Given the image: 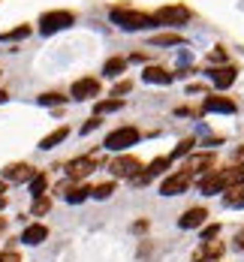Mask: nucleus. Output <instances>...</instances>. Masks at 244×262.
Returning a JSON list of instances; mask_svg holds the SVG:
<instances>
[{
    "label": "nucleus",
    "instance_id": "nucleus-1",
    "mask_svg": "<svg viewBox=\"0 0 244 262\" xmlns=\"http://www.w3.org/2000/svg\"><path fill=\"white\" fill-rule=\"evenodd\" d=\"M244 184V166H229V169H214V172H208V175H202V193L205 196H211V193H226V190H232V187H238Z\"/></svg>",
    "mask_w": 244,
    "mask_h": 262
},
{
    "label": "nucleus",
    "instance_id": "nucleus-2",
    "mask_svg": "<svg viewBox=\"0 0 244 262\" xmlns=\"http://www.w3.org/2000/svg\"><path fill=\"white\" fill-rule=\"evenodd\" d=\"M112 21L121 27V30H148V27H154V15H148V12H139L133 6H115L112 12Z\"/></svg>",
    "mask_w": 244,
    "mask_h": 262
},
{
    "label": "nucleus",
    "instance_id": "nucleus-3",
    "mask_svg": "<svg viewBox=\"0 0 244 262\" xmlns=\"http://www.w3.org/2000/svg\"><path fill=\"white\" fill-rule=\"evenodd\" d=\"M76 25V15L70 9H52L46 15H39V33L42 36H52L57 30H66V27Z\"/></svg>",
    "mask_w": 244,
    "mask_h": 262
},
{
    "label": "nucleus",
    "instance_id": "nucleus-4",
    "mask_svg": "<svg viewBox=\"0 0 244 262\" xmlns=\"http://www.w3.org/2000/svg\"><path fill=\"white\" fill-rule=\"evenodd\" d=\"M142 169H145L142 160L133 157V154H121V157H115L112 163H108V172H112L115 178H130V181H133Z\"/></svg>",
    "mask_w": 244,
    "mask_h": 262
},
{
    "label": "nucleus",
    "instance_id": "nucleus-5",
    "mask_svg": "<svg viewBox=\"0 0 244 262\" xmlns=\"http://www.w3.org/2000/svg\"><path fill=\"white\" fill-rule=\"evenodd\" d=\"M97 166H100V154H87V157L70 160L63 169H66V178H70V181H84Z\"/></svg>",
    "mask_w": 244,
    "mask_h": 262
},
{
    "label": "nucleus",
    "instance_id": "nucleus-6",
    "mask_svg": "<svg viewBox=\"0 0 244 262\" xmlns=\"http://www.w3.org/2000/svg\"><path fill=\"white\" fill-rule=\"evenodd\" d=\"M190 12L187 6H181V3H172V6H160L157 12H154V21L157 25H172V27H178V25H187L190 21Z\"/></svg>",
    "mask_w": 244,
    "mask_h": 262
},
{
    "label": "nucleus",
    "instance_id": "nucleus-7",
    "mask_svg": "<svg viewBox=\"0 0 244 262\" xmlns=\"http://www.w3.org/2000/svg\"><path fill=\"white\" fill-rule=\"evenodd\" d=\"M136 142H139V130H136V127H118V130H112L106 136L103 145H106L108 151H127Z\"/></svg>",
    "mask_w": 244,
    "mask_h": 262
},
{
    "label": "nucleus",
    "instance_id": "nucleus-8",
    "mask_svg": "<svg viewBox=\"0 0 244 262\" xmlns=\"http://www.w3.org/2000/svg\"><path fill=\"white\" fill-rule=\"evenodd\" d=\"M211 166H214V154L211 151H202V154H190L184 160V166H181V172L184 175H205V172H211Z\"/></svg>",
    "mask_w": 244,
    "mask_h": 262
},
{
    "label": "nucleus",
    "instance_id": "nucleus-9",
    "mask_svg": "<svg viewBox=\"0 0 244 262\" xmlns=\"http://www.w3.org/2000/svg\"><path fill=\"white\" fill-rule=\"evenodd\" d=\"M33 175H36V169L30 163H9L3 169V181H9V184H27Z\"/></svg>",
    "mask_w": 244,
    "mask_h": 262
},
{
    "label": "nucleus",
    "instance_id": "nucleus-10",
    "mask_svg": "<svg viewBox=\"0 0 244 262\" xmlns=\"http://www.w3.org/2000/svg\"><path fill=\"white\" fill-rule=\"evenodd\" d=\"M223 250H226V244H223V241H217V238H208V241H202V244H199V250L193 253V262L220 259V256H223Z\"/></svg>",
    "mask_w": 244,
    "mask_h": 262
},
{
    "label": "nucleus",
    "instance_id": "nucleus-11",
    "mask_svg": "<svg viewBox=\"0 0 244 262\" xmlns=\"http://www.w3.org/2000/svg\"><path fill=\"white\" fill-rule=\"evenodd\" d=\"M238 79V70L232 67V63H223V67H214L211 70V81H214L217 91H226V88H232Z\"/></svg>",
    "mask_w": 244,
    "mask_h": 262
},
{
    "label": "nucleus",
    "instance_id": "nucleus-12",
    "mask_svg": "<svg viewBox=\"0 0 244 262\" xmlns=\"http://www.w3.org/2000/svg\"><path fill=\"white\" fill-rule=\"evenodd\" d=\"M187 190H190V175H184V172H175L160 184L163 196H178V193H187Z\"/></svg>",
    "mask_w": 244,
    "mask_h": 262
},
{
    "label": "nucleus",
    "instance_id": "nucleus-13",
    "mask_svg": "<svg viewBox=\"0 0 244 262\" xmlns=\"http://www.w3.org/2000/svg\"><path fill=\"white\" fill-rule=\"evenodd\" d=\"M70 94H73V100H94V97H97V94H100V81L97 79H91V76H87V79H79V81H73V91H70Z\"/></svg>",
    "mask_w": 244,
    "mask_h": 262
},
{
    "label": "nucleus",
    "instance_id": "nucleus-14",
    "mask_svg": "<svg viewBox=\"0 0 244 262\" xmlns=\"http://www.w3.org/2000/svg\"><path fill=\"white\" fill-rule=\"evenodd\" d=\"M205 220H208V211H205V208H190V211L181 214L178 226H181V229H199Z\"/></svg>",
    "mask_w": 244,
    "mask_h": 262
},
{
    "label": "nucleus",
    "instance_id": "nucleus-15",
    "mask_svg": "<svg viewBox=\"0 0 244 262\" xmlns=\"http://www.w3.org/2000/svg\"><path fill=\"white\" fill-rule=\"evenodd\" d=\"M238 105L232 103L229 97H205V103H202V112H223V115H232Z\"/></svg>",
    "mask_w": 244,
    "mask_h": 262
},
{
    "label": "nucleus",
    "instance_id": "nucleus-16",
    "mask_svg": "<svg viewBox=\"0 0 244 262\" xmlns=\"http://www.w3.org/2000/svg\"><path fill=\"white\" fill-rule=\"evenodd\" d=\"M49 238V226H42V223H30L25 232H21V241L30 244V247H36V244H42Z\"/></svg>",
    "mask_w": 244,
    "mask_h": 262
},
{
    "label": "nucleus",
    "instance_id": "nucleus-17",
    "mask_svg": "<svg viewBox=\"0 0 244 262\" xmlns=\"http://www.w3.org/2000/svg\"><path fill=\"white\" fill-rule=\"evenodd\" d=\"M142 79L148 81V84H169V81L175 79V73H169V70H163V67H145Z\"/></svg>",
    "mask_w": 244,
    "mask_h": 262
},
{
    "label": "nucleus",
    "instance_id": "nucleus-18",
    "mask_svg": "<svg viewBox=\"0 0 244 262\" xmlns=\"http://www.w3.org/2000/svg\"><path fill=\"white\" fill-rule=\"evenodd\" d=\"M66 136H70V127H57V130H52L46 139H42V142H39V148H42V151H52L54 145H60Z\"/></svg>",
    "mask_w": 244,
    "mask_h": 262
},
{
    "label": "nucleus",
    "instance_id": "nucleus-19",
    "mask_svg": "<svg viewBox=\"0 0 244 262\" xmlns=\"http://www.w3.org/2000/svg\"><path fill=\"white\" fill-rule=\"evenodd\" d=\"M223 205H226V208H244V184L232 187V190H226Z\"/></svg>",
    "mask_w": 244,
    "mask_h": 262
},
{
    "label": "nucleus",
    "instance_id": "nucleus-20",
    "mask_svg": "<svg viewBox=\"0 0 244 262\" xmlns=\"http://www.w3.org/2000/svg\"><path fill=\"white\" fill-rule=\"evenodd\" d=\"M124 70H127V57H108L106 67H103V76L115 79V76H121Z\"/></svg>",
    "mask_w": 244,
    "mask_h": 262
},
{
    "label": "nucleus",
    "instance_id": "nucleus-21",
    "mask_svg": "<svg viewBox=\"0 0 244 262\" xmlns=\"http://www.w3.org/2000/svg\"><path fill=\"white\" fill-rule=\"evenodd\" d=\"M184 36L181 33H154L151 36V46H181Z\"/></svg>",
    "mask_w": 244,
    "mask_h": 262
},
{
    "label": "nucleus",
    "instance_id": "nucleus-22",
    "mask_svg": "<svg viewBox=\"0 0 244 262\" xmlns=\"http://www.w3.org/2000/svg\"><path fill=\"white\" fill-rule=\"evenodd\" d=\"M118 108H124V100H121V97H115V100H100V103L94 105V115H108V112H118Z\"/></svg>",
    "mask_w": 244,
    "mask_h": 262
},
{
    "label": "nucleus",
    "instance_id": "nucleus-23",
    "mask_svg": "<svg viewBox=\"0 0 244 262\" xmlns=\"http://www.w3.org/2000/svg\"><path fill=\"white\" fill-rule=\"evenodd\" d=\"M49 208H52V199L42 193V196H33V205H30V214L33 217H42V214H49Z\"/></svg>",
    "mask_w": 244,
    "mask_h": 262
},
{
    "label": "nucleus",
    "instance_id": "nucleus-24",
    "mask_svg": "<svg viewBox=\"0 0 244 262\" xmlns=\"http://www.w3.org/2000/svg\"><path fill=\"white\" fill-rule=\"evenodd\" d=\"M25 36H30V25H21V27H15V30L0 33V42H15V39H25Z\"/></svg>",
    "mask_w": 244,
    "mask_h": 262
},
{
    "label": "nucleus",
    "instance_id": "nucleus-25",
    "mask_svg": "<svg viewBox=\"0 0 244 262\" xmlns=\"http://www.w3.org/2000/svg\"><path fill=\"white\" fill-rule=\"evenodd\" d=\"M27 184H30V193H33V196H42V193H46V187H49V178H46L42 172H36Z\"/></svg>",
    "mask_w": 244,
    "mask_h": 262
},
{
    "label": "nucleus",
    "instance_id": "nucleus-26",
    "mask_svg": "<svg viewBox=\"0 0 244 262\" xmlns=\"http://www.w3.org/2000/svg\"><path fill=\"white\" fill-rule=\"evenodd\" d=\"M112 193H115V181H103V184H97V187L91 190V196H94V199H108Z\"/></svg>",
    "mask_w": 244,
    "mask_h": 262
},
{
    "label": "nucleus",
    "instance_id": "nucleus-27",
    "mask_svg": "<svg viewBox=\"0 0 244 262\" xmlns=\"http://www.w3.org/2000/svg\"><path fill=\"white\" fill-rule=\"evenodd\" d=\"M193 145H196V139H184V142H178V148H175V151H172L169 157H172V160L184 157V154H190V148H193Z\"/></svg>",
    "mask_w": 244,
    "mask_h": 262
},
{
    "label": "nucleus",
    "instance_id": "nucleus-28",
    "mask_svg": "<svg viewBox=\"0 0 244 262\" xmlns=\"http://www.w3.org/2000/svg\"><path fill=\"white\" fill-rule=\"evenodd\" d=\"M66 97H60V94H42L39 97V105H63Z\"/></svg>",
    "mask_w": 244,
    "mask_h": 262
},
{
    "label": "nucleus",
    "instance_id": "nucleus-29",
    "mask_svg": "<svg viewBox=\"0 0 244 262\" xmlns=\"http://www.w3.org/2000/svg\"><path fill=\"white\" fill-rule=\"evenodd\" d=\"M133 91V81H118L115 88H112V97H124V94H130Z\"/></svg>",
    "mask_w": 244,
    "mask_h": 262
},
{
    "label": "nucleus",
    "instance_id": "nucleus-30",
    "mask_svg": "<svg viewBox=\"0 0 244 262\" xmlns=\"http://www.w3.org/2000/svg\"><path fill=\"white\" fill-rule=\"evenodd\" d=\"M229 166H244V145H238V148L232 151V157H229Z\"/></svg>",
    "mask_w": 244,
    "mask_h": 262
},
{
    "label": "nucleus",
    "instance_id": "nucleus-31",
    "mask_svg": "<svg viewBox=\"0 0 244 262\" xmlns=\"http://www.w3.org/2000/svg\"><path fill=\"white\" fill-rule=\"evenodd\" d=\"M217 235H220V226H217V223H211V226H205V229H202V241L217 238Z\"/></svg>",
    "mask_w": 244,
    "mask_h": 262
},
{
    "label": "nucleus",
    "instance_id": "nucleus-32",
    "mask_svg": "<svg viewBox=\"0 0 244 262\" xmlns=\"http://www.w3.org/2000/svg\"><path fill=\"white\" fill-rule=\"evenodd\" d=\"M0 262H21V256H18L15 250H3V253H0Z\"/></svg>",
    "mask_w": 244,
    "mask_h": 262
},
{
    "label": "nucleus",
    "instance_id": "nucleus-33",
    "mask_svg": "<svg viewBox=\"0 0 244 262\" xmlns=\"http://www.w3.org/2000/svg\"><path fill=\"white\" fill-rule=\"evenodd\" d=\"M97 127H100V115H94V118H91V121H87V124L81 127V133L87 136V133H91V130H97Z\"/></svg>",
    "mask_w": 244,
    "mask_h": 262
},
{
    "label": "nucleus",
    "instance_id": "nucleus-34",
    "mask_svg": "<svg viewBox=\"0 0 244 262\" xmlns=\"http://www.w3.org/2000/svg\"><path fill=\"white\" fill-rule=\"evenodd\" d=\"M211 60H214V63H223V60H226V52H223V46H217L214 52H211Z\"/></svg>",
    "mask_w": 244,
    "mask_h": 262
},
{
    "label": "nucleus",
    "instance_id": "nucleus-35",
    "mask_svg": "<svg viewBox=\"0 0 244 262\" xmlns=\"http://www.w3.org/2000/svg\"><path fill=\"white\" fill-rule=\"evenodd\" d=\"M148 229V220H139V223H133V232H145Z\"/></svg>",
    "mask_w": 244,
    "mask_h": 262
},
{
    "label": "nucleus",
    "instance_id": "nucleus-36",
    "mask_svg": "<svg viewBox=\"0 0 244 262\" xmlns=\"http://www.w3.org/2000/svg\"><path fill=\"white\" fill-rule=\"evenodd\" d=\"M235 247H238V250H244V229L235 235Z\"/></svg>",
    "mask_w": 244,
    "mask_h": 262
},
{
    "label": "nucleus",
    "instance_id": "nucleus-37",
    "mask_svg": "<svg viewBox=\"0 0 244 262\" xmlns=\"http://www.w3.org/2000/svg\"><path fill=\"white\" fill-rule=\"evenodd\" d=\"M6 100H9V94H6V91H0V103H6Z\"/></svg>",
    "mask_w": 244,
    "mask_h": 262
},
{
    "label": "nucleus",
    "instance_id": "nucleus-38",
    "mask_svg": "<svg viewBox=\"0 0 244 262\" xmlns=\"http://www.w3.org/2000/svg\"><path fill=\"white\" fill-rule=\"evenodd\" d=\"M3 193H6V181H3V178H0V196H3Z\"/></svg>",
    "mask_w": 244,
    "mask_h": 262
},
{
    "label": "nucleus",
    "instance_id": "nucleus-39",
    "mask_svg": "<svg viewBox=\"0 0 244 262\" xmlns=\"http://www.w3.org/2000/svg\"><path fill=\"white\" fill-rule=\"evenodd\" d=\"M3 229H6V220H3V217H0V232H3Z\"/></svg>",
    "mask_w": 244,
    "mask_h": 262
},
{
    "label": "nucleus",
    "instance_id": "nucleus-40",
    "mask_svg": "<svg viewBox=\"0 0 244 262\" xmlns=\"http://www.w3.org/2000/svg\"><path fill=\"white\" fill-rule=\"evenodd\" d=\"M3 202H6V196H0V208H3Z\"/></svg>",
    "mask_w": 244,
    "mask_h": 262
},
{
    "label": "nucleus",
    "instance_id": "nucleus-41",
    "mask_svg": "<svg viewBox=\"0 0 244 262\" xmlns=\"http://www.w3.org/2000/svg\"><path fill=\"white\" fill-rule=\"evenodd\" d=\"M208 262H217V259H208Z\"/></svg>",
    "mask_w": 244,
    "mask_h": 262
},
{
    "label": "nucleus",
    "instance_id": "nucleus-42",
    "mask_svg": "<svg viewBox=\"0 0 244 262\" xmlns=\"http://www.w3.org/2000/svg\"><path fill=\"white\" fill-rule=\"evenodd\" d=\"M0 76H3V73H0Z\"/></svg>",
    "mask_w": 244,
    "mask_h": 262
}]
</instances>
